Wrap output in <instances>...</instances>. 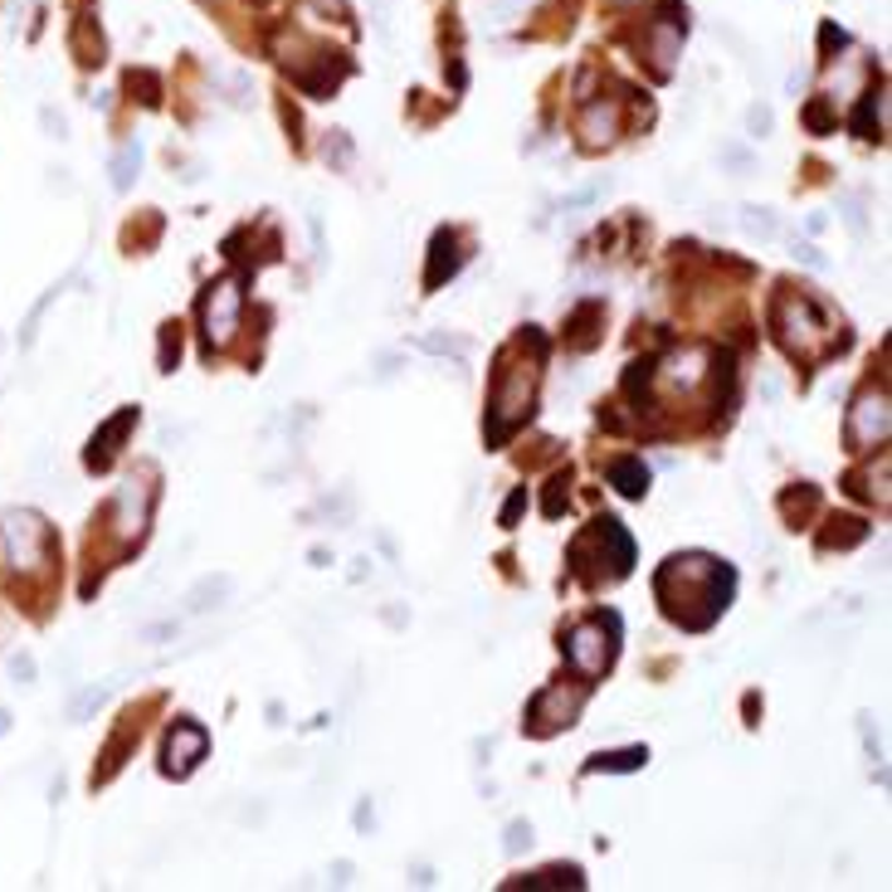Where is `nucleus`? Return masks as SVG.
Here are the masks:
<instances>
[{
	"label": "nucleus",
	"instance_id": "26",
	"mask_svg": "<svg viewBox=\"0 0 892 892\" xmlns=\"http://www.w3.org/2000/svg\"><path fill=\"white\" fill-rule=\"evenodd\" d=\"M98 702H103V688H88V692H83V698H73L69 717H73V722H83V717H88L93 707H98Z\"/></svg>",
	"mask_w": 892,
	"mask_h": 892
},
{
	"label": "nucleus",
	"instance_id": "17",
	"mask_svg": "<svg viewBox=\"0 0 892 892\" xmlns=\"http://www.w3.org/2000/svg\"><path fill=\"white\" fill-rule=\"evenodd\" d=\"M508 888H585V873L575 864H556V868H542L532 878H512Z\"/></svg>",
	"mask_w": 892,
	"mask_h": 892
},
{
	"label": "nucleus",
	"instance_id": "24",
	"mask_svg": "<svg viewBox=\"0 0 892 892\" xmlns=\"http://www.w3.org/2000/svg\"><path fill=\"white\" fill-rule=\"evenodd\" d=\"M741 225H747L751 235H761V239H775V229H781V225H775L771 210H756V205L741 210Z\"/></svg>",
	"mask_w": 892,
	"mask_h": 892
},
{
	"label": "nucleus",
	"instance_id": "8",
	"mask_svg": "<svg viewBox=\"0 0 892 892\" xmlns=\"http://www.w3.org/2000/svg\"><path fill=\"white\" fill-rule=\"evenodd\" d=\"M581 707H585V688H547V692H537L532 698V707H527V732L532 737H551V732H561V727H571L575 717H581Z\"/></svg>",
	"mask_w": 892,
	"mask_h": 892
},
{
	"label": "nucleus",
	"instance_id": "5",
	"mask_svg": "<svg viewBox=\"0 0 892 892\" xmlns=\"http://www.w3.org/2000/svg\"><path fill=\"white\" fill-rule=\"evenodd\" d=\"M55 561V532L39 512L29 508H10L0 518V566L5 571H45Z\"/></svg>",
	"mask_w": 892,
	"mask_h": 892
},
{
	"label": "nucleus",
	"instance_id": "18",
	"mask_svg": "<svg viewBox=\"0 0 892 892\" xmlns=\"http://www.w3.org/2000/svg\"><path fill=\"white\" fill-rule=\"evenodd\" d=\"M610 483L625 492V498H644V492H649V468L639 464V459H615V464H610Z\"/></svg>",
	"mask_w": 892,
	"mask_h": 892
},
{
	"label": "nucleus",
	"instance_id": "31",
	"mask_svg": "<svg viewBox=\"0 0 892 892\" xmlns=\"http://www.w3.org/2000/svg\"><path fill=\"white\" fill-rule=\"evenodd\" d=\"M747 128H751V132H765V128H771V112H765V108H751Z\"/></svg>",
	"mask_w": 892,
	"mask_h": 892
},
{
	"label": "nucleus",
	"instance_id": "2",
	"mask_svg": "<svg viewBox=\"0 0 892 892\" xmlns=\"http://www.w3.org/2000/svg\"><path fill=\"white\" fill-rule=\"evenodd\" d=\"M542 332L522 328V337L498 356V371H492V401H488V425H483V439L492 449L532 415V401H537V371L547 361V352H532Z\"/></svg>",
	"mask_w": 892,
	"mask_h": 892
},
{
	"label": "nucleus",
	"instance_id": "27",
	"mask_svg": "<svg viewBox=\"0 0 892 892\" xmlns=\"http://www.w3.org/2000/svg\"><path fill=\"white\" fill-rule=\"evenodd\" d=\"M532 844V824H512L508 829V854H522Z\"/></svg>",
	"mask_w": 892,
	"mask_h": 892
},
{
	"label": "nucleus",
	"instance_id": "25",
	"mask_svg": "<svg viewBox=\"0 0 892 892\" xmlns=\"http://www.w3.org/2000/svg\"><path fill=\"white\" fill-rule=\"evenodd\" d=\"M176 332H181L176 322H171V328H162V366H166V371H171V361L181 356V337H176Z\"/></svg>",
	"mask_w": 892,
	"mask_h": 892
},
{
	"label": "nucleus",
	"instance_id": "34",
	"mask_svg": "<svg viewBox=\"0 0 892 892\" xmlns=\"http://www.w3.org/2000/svg\"><path fill=\"white\" fill-rule=\"evenodd\" d=\"M5 732H10V717H5V712H0V737H5Z\"/></svg>",
	"mask_w": 892,
	"mask_h": 892
},
{
	"label": "nucleus",
	"instance_id": "13",
	"mask_svg": "<svg viewBox=\"0 0 892 892\" xmlns=\"http://www.w3.org/2000/svg\"><path fill=\"white\" fill-rule=\"evenodd\" d=\"M132 425H138V405H128V411H118L108 419V425L98 429V435L88 439V454H83V464L93 468V474H103V468H112V459H118V444L132 435Z\"/></svg>",
	"mask_w": 892,
	"mask_h": 892
},
{
	"label": "nucleus",
	"instance_id": "15",
	"mask_svg": "<svg viewBox=\"0 0 892 892\" xmlns=\"http://www.w3.org/2000/svg\"><path fill=\"white\" fill-rule=\"evenodd\" d=\"M615 132H619V108H615V103H591V108L581 112V138H585V146L615 142Z\"/></svg>",
	"mask_w": 892,
	"mask_h": 892
},
{
	"label": "nucleus",
	"instance_id": "28",
	"mask_svg": "<svg viewBox=\"0 0 892 892\" xmlns=\"http://www.w3.org/2000/svg\"><path fill=\"white\" fill-rule=\"evenodd\" d=\"M561 488H566V478H551V492H547V502H542V512H547V518H561Z\"/></svg>",
	"mask_w": 892,
	"mask_h": 892
},
{
	"label": "nucleus",
	"instance_id": "29",
	"mask_svg": "<svg viewBox=\"0 0 892 892\" xmlns=\"http://www.w3.org/2000/svg\"><path fill=\"white\" fill-rule=\"evenodd\" d=\"M522 502H527V492H518V498H512V502H508V508H502V527H512V522H518Z\"/></svg>",
	"mask_w": 892,
	"mask_h": 892
},
{
	"label": "nucleus",
	"instance_id": "6",
	"mask_svg": "<svg viewBox=\"0 0 892 892\" xmlns=\"http://www.w3.org/2000/svg\"><path fill=\"white\" fill-rule=\"evenodd\" d=\"M615 649H619V615H595L566 634V658H571V668L581 678H600L615 664Z\"/></svg>",
	"mask_w": 892,
	"mask_h": 892
},
{
	"label": "nucleus",
	"instance_id": "23",
	"mask_svg": "<svg viewBox=\"0 0 892 892\" xmlns=\"http://www.w3.org/2000/svg\"><path fill=\"white\" fill-rule=\"evenodd\" d=\"M834 527H839V532H824V537H820V551L854 547V542H864V537H868V527H864V522H858V518H839Z\"/></svg>",
	"mask_w": 892,
	"mask_h": 892
},
{
	"label": "nucleus",
	"instance_id": "21",
	"mask_svg": "<svg viewBox=\"0 0 892 892\" xmlns=\"http://www.w3.org/2000/svg\"><path fill=\"white\" fill-rule=\"evenodd\" d=\"M225 595H229V575H205V581L186 595V605H191V615H205V610H215Z\"/></svg>",
	"mask_w": 892,
	"mask_h": 892
},
{
	"label": "nucleus",
	"instance_id": "1",
	"mask_svg": "<svg viewBox=\"0 0 892 892\" xmlns=\"http://www.w3.org/2000/svg\"><path fill=\"white\" fill-rule=\"evenodd\" d=\"M654 595L664 605V615L683 629H707L717 625V615L732 605L737 595V571L717 556H702V551H688V556H668L654 575Z\"/></svg>",
	"mask_w": 892,
	"mask_h": 892
},
{
	"label": "nucleus",
	"instance_id": "19",
	"mask_svg": "<svg viewBox=\"0 0 892 892\" xmlns=\"http://www.w3.org/2000/svg\"><path fill=\"white\" fill-rule=\"evenodd\" d=\"M854 132L864 142H883V88L864 93V108H858V118H854Z\"/></svg>",
	"mask_w": 892,
	"mask_h": 892
},
{
	"label": "nucleus",
	"instance_id": "11",
	"mask_svg": "<svg viewBox=\"0 0 892 892\" xmlns=\"http://www.w3.org/2000/svg\"><path fill=\"white\" fill-rule=\"evenodd\" d=\"M205 751H210L205 727H195L191 717H186V722H176V727L166 732V747H162V771H166V775H176V781H186V775H191L195 765L205 761Z\"/></svg>",
	"mask_w": 892,
	"mask_h": 892
},
{
	"label": "nucleus",
	"instance_id": "10",
	"mask_svg": "<svg viewBox=\"0 0 892 892\" xmlns=\"http://www.w3.org/2000/svg\"><path fill=\"white\" fill-rule=\"evenodd\" d=\"M888 429H892V415H888V391H864L848 411V444L854 449H878L888 444Z\"/></svg>",
	"mask_w": 892,
	"mask_h": 892
},
{
	"label": "nucleus",
	"instance_id": "16",
	"mask_svg": "<svg viewBox=\"0 0 892 892\" xmlns=\"http://www.w3.org/2000/svg\"><path fill=\"white\" fill-rule=\"evenodd\" d=\"M639 765H649V747H625V751H600L585 761V775H625V771H639Z\"/></svg>",
	"mask_w": 892,
	"mask_h": 892
},
{
	"label": "nucleus",
	"instance_id": "22",
	"mask_svg": "<svg viewBox=\"0 0 892 892\" xmlns=\"http://www.w3.org/2000/svg\"><path fill=\"white\" fill-rule=\"evenodd\" d=\"M138 166H142V146L128 142L118 156H112V191H128L132 176H138Z\"/></svg>",
	"mask_w": 892,
	"mask_h": 892
},
{
	"label": "nucleus",
	"instance_id": "9",
	"mask_svg": "<svg viewBox=\"0 0 892 892\" xmlns=\"http://www.w3.org/2000/svg\"><path fill=\"white\" fill-rule=\"evenodd\" d=\"M146 512H152V488L146 483H122L118 498H112V537L122 542V551H132L146 532Z\"/></svg>",
	"mask_w": 892,
	"mask_h": 892
},
{
	"label": "nucleus",
	"instance_id": "30",
	"mask_svg": "<svg viewBox=\"0 0 892 892\" xmlns=\"http://www.w3.org/2000/svg\"><path fill=\"white\" fill-rule=\"evenodd\" d=\"M376 25H381V35H391V0H376Z\"/></svg>",
	"mask_w": 892,
	"mask_h": 892
},
{
	"label": "nucleus",
	"instance_id": "20",
	"mask_svg": "<svg viewBox=\"0 0 892 892\" xmlns=\"http://www.w3.org/2000/svg\"><path fill=\"white\" fill-rule=\"evenodd\" d=\"M605 318V308L600 302H581V308L571 312V346L575 352H591L595 346V322Z\"/></svg>",
	"mask_w": 892,
	"mask_h": 892
},
{
	"label": "nucleus",
	"instance_id": "33",
	"mask_svg": "<svg viewBox=\"0 0 892 892\" xmlns=\"http://www.w3.org/2000/svg\"><path fill=\"white\" fill-rule=\"evenodd\" d=\"M518 5H522V0H492V15H498V20H508Z\"/></svg>",
	"mask_w": 892,
	"mask_h": 892
},
{
	"label": "nucleus",
	"instance_id": "14",
	"mask_svg": "<svg viewBox=\"0 0 892 892\" xmlns=\"http://www.w3.org/2000/svg\"><path fill=\"white\" fill-rule=\"evenodd\" d=\"M464 269V245H459L454 229H439L435 245H429V269H425V288H439L444 278H454Z\"/></svg>",
	"mask_w": 892,
	"mask_h": 892
},
{
	"label": "nucleus",
	"instance_id": "32",
	"mask_svg": "<svg viewBox=\"0 0 892 892\" xmlns=\"http://www.w3.org/2000/svg\"><path fill=\"white\" fill-rule=\"evenodd\" d=\"M10 674L25 678V683H29V678H35V664H29V658H10Z\"/></svg>",
	"mask_w": 892,
	"mask_h": 892
},
{
	"label": "nucleus",
	"instance_id": "4",
	"mask_svg": "<svg viewBox=\"0 0 892 892\" xmlns=\"http://www.w3.org/2000/svg\"><path fill=\"white\" fill-rule=\"evenodd\" d=\"M629 566H634V542L619 527V518H595L591 532L581 542H571V571L585 585L605 581V575L619 581V575H629Z\"/></svg>",
	"mask_w": 892,
	"mask_h": 892
},
{
	"label": "nucleus",
	"instance_id": "12",
	"mask_svg": "<svg viewBox=\"0 0 892 892\" xmlns=\"http://www.w3.org/2000/svg\"><path fill=\"white\" fill-rule=\"evenodd\" d=\"M707 366H712V352L707 346H688V352H674L664 361V371H658V381L668 385V391H683V395H692V391H702V381H707Z\"/></svg>",
	"mask_w": 892,
	"mask_h": 892
},
{
	"label": "nucleus",
	"instance_id": "7",
	"mask_svg": "<svg viewBox=\"0 0 892 892\" xmlns=\"http://www.w3.org/2000/svg\"><path fill=\"white\" fill-rule=\"evenodd\" d=\"M239 312H245V278H239V274H225V278L210 283L205 298H201V328H205V342H210V346L235 342V332H239Z\"/></svg>",
	"mask_w": 892,
	"mask_h": 892
},
{
	"label": "nucleus",
	"instance_id": "3",
	"mask_svg": "<svg viewBox=\"0 0 892 892\" xmlns=\"http://www.w3.org/2000/svg\"><path fill=\"white\" fill-rule=\"evenodd\" d=\"M775 332H781V346L800 361H820V356L848 346L844 328L810 298V293H790V298L775 302Z\"/></svg>",
	"mask_w": 892,
	"mask_h": 892
}]
</instances>
